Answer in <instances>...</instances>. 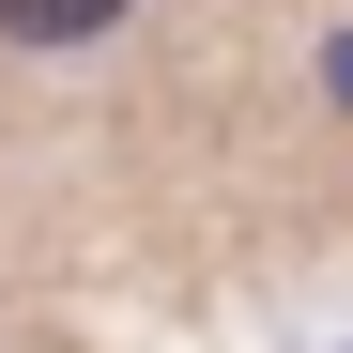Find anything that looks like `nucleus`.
<instances>
[{"label": "nucleus", "instance_id": "f257e3e1", "mask_svg": "<svg viewBox=\"0 0 353 353\" xmlns=\"http://www.w3.org/2000/svg\"><path fill=\"white\" fill-rule=\"evenodd\" d=\"M123 16H139V0H0V46H92Z\"/></svg>", "mask_w": 353, "mask_h": 353}]
</instances>
